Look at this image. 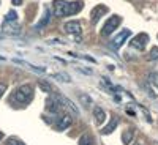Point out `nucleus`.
<instances>
[{"instance_id": "obj_1", "label": "nucleus", "mask_w": 158, "mask_h": 145, "mask_svg": "<svg viewBox=\"0 0 158 145\" xmlns=\"http://www.w3.org/2000/svg\"><path fill=\"white\" fill-rule=\"evenodd\" d=\"M82 10V2H65V0H54V11L57 18H67L77 14Z\"/></svg>"}, {"instance_id": "obj_2", "label": "nucleus", "mask_w": 158, "mask_h": 145, "mask_svg": "<svg viewBox=\"0 0 158 145\" xmlns=\"http://www.w3.org/2000/svg\"><path fill=\"white\" fill-rule=\"evenodd\" d=\"M32 98H33V88L30 85H21L19 88L15 90V93H13V101H16L21 106L29 104L32 101Z\"/></svg>"}, {"instance_id": "obj_3", "label": "nucleus", "mask_w": 158, "mask_h": 145, "mask_svg": "<svg viewBox=\"0 0 158 145\" xmlns=\"http://www.w3.org/2000/svg\"><path fill=\"white\" fill-rule=\"evenodd\" d=\"M120 25V18L118 16H111L108 21H106V24H104V27L101 29V35L103 36H109V35H112V32Z\"/></svg>"}, {"instance_id": "obj_4", "label": "nucleus", "mask_w": 158, "mask_h": 145, "mask_svg": "<svg viewBox=\"0 0 158 145\" xmlns=\"http://www.w3.org/2000/svg\"><path fill=\"white\" fill-rule=\"evenodd\" d=\"M149 43V35L147 33H139L131 39V47H135L138 50H144Z\"/></svg>"}, {"instance_id": "obj_5", "label": "nucleus", "mask_w": 158, "mask_h": 145, "mask_svg": "<svg viewBox=\"0 0 158 145\" xmlns=\"http://www.w3.org/2000/svg\"><path fill=\"white\" fill-rule=\"evenodd\" d=\"M59 101H60V104H62V107H67L68 111H71L73 112V115L76 117V115H79V109L76 107V104L73 103V101H70L68 98H65L63 95H60V93H57V95H54Z\"/></svg>"}, {"instance_id": "obj_6", "label": "nucleus", "mask_w": 158, "mask_h": 145, "mask_svg": "<svg viewBox=\"0 0 158 145\" xmlns=\"http://www.w3.org/2000/svg\"><path fill=\"white\" fill-rule=\"evenodd\" d=\"M63 29H65V32H67V33L74 35L76 38L81 36V32H82V29H81V24H79L77 21H70V22H67V24L63 25Z\"/></svg>"}, {"instance_id": "obj_7", "label": "nucleus", "mask_w": 158, "mask_h": 145, "mask_svg": "<svg viewBox=\"0 0 158 145\" xmlns=\"http://www.w3.org/2000/svg\"><path fill=\"white\" fill-rule=\"evenodd\" d=\"M130 35H131V32H130L128 29H123L120 33H118V35H117V36L112 39L111 47H112V49H118V47H120V46H122V44L127 41V38H128Z\"/></svg>"}, {"instance_id": "obj_8", "label": "nucleus", "mask_w": 158, "mask_h": 145, "mask_svg": "<svg viewBox=\"0 0 158 145\" xmlns=\"http://www.w3.org/2000/svg\"><path fill=\"white\" fill-rule=\"evenodd\" d=\"M46 109H48L49 112L57 114L59 111H62V104H60V101H59L56 96H51V98H48V101H46Z\"/></svg>"}, {"instance_id": "obj_9", "label": "nucleus", "mask_w": 158, "mask_h": 145, "mask_svg": "<svg viewBox=\"0 0 158 145\" xmlns=\"http://www.w3.org/2000/svg\"><path fill=\"white\" fill-rule=\"evenodd\" d=\"M106 13H108V8L106 6H104V5H98L97 8H94V10H92V22H98L100 19H101V16H104V14H106Z\"/></svg>"}, {"instance_id": "obj_10", "label": "nucleus", "mask_w": 158, "mask_h": 145, "mask_svg": "<svg viewBox=\"0 0 158 145\" xmlns=\"http://www.w3.org/2000/svg\"><path fill=\"white\" fill-rule=\"evenodd\" d=\"M71 122H73V120H71V117H70V115H63V117L60 118V120L56 123V129H57V131H63V129H67V128L71 125Z\"/></svg>"}, {"instance_id": "obj_11", "label": "nucleus", "mask_w": 158, "mask_h": 145, "mask_svg": "<svg viewBox=\"0 0 158 145\" xmlns=\"http://www.w3.org/2000/svg\"><path fill=\"white\" fill-rule=\"evenodd\" d=\"M94 115H95V123L97 125H101V123H104L106 122V112H104L101 107H95L94 109Z\"/></svg>"}, {"instance_id": "obj_12", "label": "nucleus", "mask_w": 158, "mask_h": 145, "mask_svg": "<svg viewBox=\"0 0 158 145\" xmlns=\"http://www.w3.org/2000/svg\"><path fill=\"white\" fill-rule=\"evenodd\" d=\"M117 125H118L117 118H111V123H109V125H106V126H104V128L101 129V134H104V136H106V134H111L112 131L117 128Z\"/></svg>"}, {"instance_id": "obj_13", "label": "nucleus", "mask_w": 158, "mask_h": 145, "mask_svg": "<svg viewBox=\"0 0 158 145\" xmlns=\"http://www.w3.org/2000/svg\"><path fill=\"white\" fill-rule=\"evenodd\" d=\"M49 18H51V11H49V8H46V10H44V16H43L41 22L36 24V29H43L44 25H48V24H49Z\"/></svg>"}, {"instance_id": "obj_14", "label": "nucleus", "mask_w": 158, "mask_h": 145, "mask_svg": "<svg viewBox=\"0 0 158 145\" xmlns=\"http://www.w3.org/2000/svg\"><path fill=\"white\" fill-rule=\"evenodd\" d=\"M52 77L57 79V81H60V82H65V84L71 82V77L68 74H65V73H56V74H52Z\"/></svg>"}, {"instance_id": "obj_15", "label": "nucleus", "mask_w": 158, "mask_h": 145, "mask_svg": "<svg viewBox=\"0 0 158 145\" xmlns=\"http://www.w3.org/2000/svg\"><path fill=\"white\" fill-rule=\"evenodd\" d=\"M122 140H123V143L125 145H130L131 143V140H133V133L128 129V131H125L123 133V136H122Z\"/></svg>"}, {"instance_id": "obj_16", "label": "nucleus", "mask_w": 158, "mask_h": 145, "mask_svg": "<svg viewBox=\"0 0 158 145\" xmlns=\"http://www.w3.org/2000/svg\"><path fill=\"white\" fill-rule=\"evenodd\" d=\"M79 145H94V140L89 134H84L81 139H79Z\"/></svg>"}, {"instance_id": "obj_17", "label": "nucleus", "mask_w": 158, "mask_h": 145, "mask_svg": "<svg viewBox=\"0 0 158 145\" xmlns=\"http://www.w3.org/2000/svg\"><path fill=\"white\" fill-rule=\"evenodd\" d=\"M81 103L84 104V106H87V107H92V106H94V103H92V99L89 98V95L81 96Z\"/></svg>"}, {"instance_id": "obj_18", "label": "nucleus", "mask_w": 158, "mask_h": 145, "mask_svg": "<svg viewBox=\"0 0 158 145\" xmlns=\"http://www.w3.org/2000/svg\"><path fill=\"white\" fill-rule=\"evenodd\" d=\"M149 81H150L152 85H155V87L158 88V73H152V74L149 76Z\"/></svg>"}, {"instance_id": "obj_19", "label": "nucleus", "mask_w": 158, "mask_h": 145, "mask_svg": "<svg viewBox=\"0 0 158 145\" xmlns=\"http://www.w3.org/2000/svg\"><path fill=\"white\" fill-rule=\"evenodd\" d=\"M40 87H41V90H43V91H48V93H52V87H51L48 82L41 81V82H40Z\"/></svg>"}, {"instance_id": "obj_20", "label": "nucleus", "mask_w": 158, "mask_h": 145, "mask_svg": "<svg viewBox=\"0 0 158 145\" xmlns=\"http://www.w3.org/2000/svg\"><path fill=\"white\" fill-rule=\"evenodd\" d=\"M6 145H24V142L19 140V139H16V137H10L8 142H6Z\"/></svg>"}, {"instance_id": "obj_21", "label": "nucleus", "mask_w": 158, "mask_h": 145, "mask_svg": "<svg viewBox=\"0 0 158 145\" xmlns=\"http://www.w3.org/2000/svg\"><path fill=\"white\" fill-rule=\"evenodd\" d=\"M149 58L150 60H156L158 58V47H152L150 54H149Z\"/></svg>"}, {"instance_id": "obj_22", "label": "nucleus", "mask_w": 158, "mask_h": 145, "mask_svg": "<svg viewBox=\"0 0 158 145\" xmlns=\"http://www.w3.org/2000/svg\"><path fill=\"white\" fill-rule=\"evenodd\" d=\"M6 19H8V21H16V13H15V11H10L8 16H6Z\"/></svg>"}, {"instance_id": "obj_23", "label": "nucleus", "mask_w": 158, "mask_h": 145, "mask_svg": "<svg viewBox=\"0 0 158 145\" xmlns=\"http://www.w3.org/2000/svg\"><path fill=\"white\" fill-rule=\"evenodd\" d=\"M5 88H6V87H5L3 84H0V98H2V95H3V91H5Z\"/></svg>"}, {"instance_id": "obj_24", "label": "nucleus", "mask_w": 158, "mask_h": 145, "mask_svg": "<svg viewBox=\"0 0 158 145\" xmlns=\"http://www.w3.org/2000/svg\"><path fill=\"white\" fill-rule=\"evenodd\" d=\"M13 3H15V5H18V3H21V0H13Z\"/></svg>"}, {"instance_id": "obj_25", "label": "nucleus", "mask_w": 158, "mask_h": 145, "mask_svg": "<svg viewBox=\"0 0 158 145\" xmlns=\"http://www.w3.org/2000/svg\"><path fill=\"white\" fill-rule=\"evenodd\" d=\"M2 139H3V134H2V133H0V140H2Z\"/></svg>"}, {"instance_id": "obj_26", "label": "nucleus", "mask_w": 158, "mask_h": 145, "mask_svg": "<svg viewBox=\"0 0 158 145\" xmlns=\"http://www.w3.org/2000/svg\"><path fill=\"white\" fill-rule=\"evenodd\" d=\"M136 145H141V143H136Z\"/></svg>"}]
</instances>
